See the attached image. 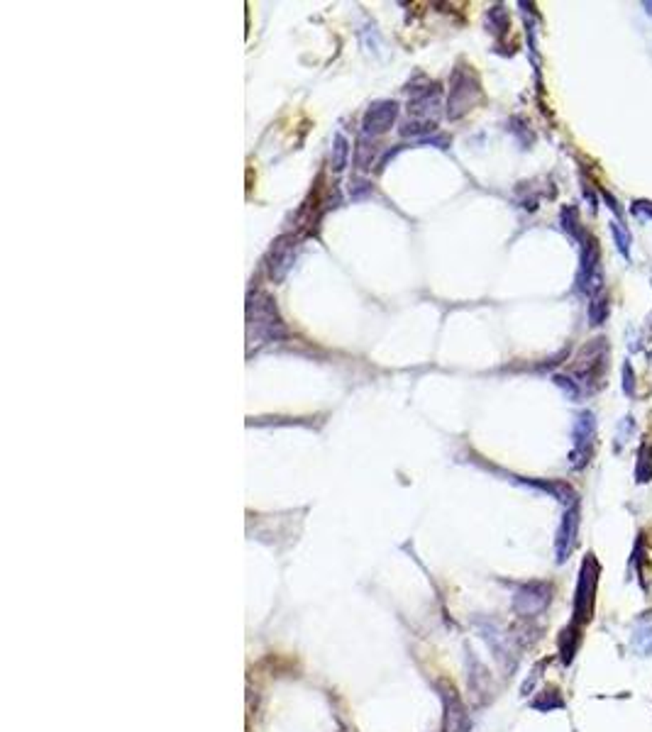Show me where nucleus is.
Returning a JSON list of instances; mask_svg holds the SVG:
<instances>
[{"instance_id": "f257e3e1", "label": "nucleus", "mask_w": 652, "mask_h": 732, "mask_svg": "<svg viewBox=\"0 0 652 732\" xmlns=\"http://www.w3.org/2000/svg\"><path fill=\"white\" fill-rule=\"evenodd\" d=\"M247 315H249V340H252V335L254 340H264V342H274L279 337H286V327L281 322L279 313H276L274 300L266 293H254L249 298Z\"/></svg>"}, {"instance_id": "f03ea898", "label": "nucleus", "mask_w": 652, "mask_h": 732, "mask_svg": "<svg viewBox=\"0 0 652 732\" xmlns=\"http://www.w3.org/2000/svg\"><path fill=\"white\" fill-rule=\"evenodd\" d=\"M396 115H399V105L394 100H377V103L369 105V110L364 113L362 120V134L364 137H379L386 129H391Z\"/></svg>"}, {"instance_id": "7ed1b4c3", "label": "nucleus", "mask_w": 652, "mask_h": 732, "mask_svg": "<svg viewBox=\"0 0 652 732\" xmlns=\"http://www.w3.org/2000/svg\"><path fill=\"white\" fill-rule=\"evenodd\" d=\"M476 93H479V86H476L474 78H471L469 73L457 71L455 78H452L450 103H447V113H450V118H460V115H464L467 110L471 108V103H474Z\"/></svg>"}, {"instance_id": "20e7f679", "label": "nucleus", "mask_w": 652, "mask_h": 732, "mask_svg": "<svg viewBox=\"0 0 652 732\" xmlns=\"http://www.w3.org/2000/svg\"><path fill=\"white\" fill-rule=\"evenodd\" d=\"M596 420L591 413H581L574 423V452H572V469L586 466L591 457V444H594Z\"/></svg>"}, {"instance_id": "39448f33", "label": "nucleus", "mask_w": 652, "mask_h": 732, "mask_svg": "<svg viewBox=\"0 0 652 732\" xmlns=\"http://www.w3.org/2000/svg\"><path fill=\"white\" fill-rule=\"evenodd\" d=\"M577 530H579V508H577V503H574L572 511L564 515L562 527H559V532H557V559L559 562H564L567 554L572 552V547H574V542H577Z\"/></svg>"}, {"instance_id": "423d86ee", "label": "nucleus", "mask_w": 652, "mask_h": 732, "mask_svg": "<svg viewBox=\"0 0 652 732\" xmlns=\"http://www.w3.org/2000/svg\"><path fill=\"white\" fill-rule=\"evenodd\" d=\"M291 262H293V249L286 247L284 242H279V247L274 249V257H271V279L281 281L284 273L289 271Z\"/></svg>"}, {"instance_id": "0eeeda50", "label": "nucleus", "mask_w": 652, "mask_h": 732, "mask_svg": "<svg viewBox=\"0 0 652 732\" xmlns=\"http://www.w3.org/2000/svg\"><path fill=\"white\" fill-rule=\"evenodd\" d=\"M611 232H613V239H616V249L623 254V259H631V235L623 230L621 220H611Z\"/></svg>"}, {"instance_id": "6e6552de", "label": "nucleus", "mask_w": 652, "mask_h": 732, "mask_svg": "<svg viewBox=\"0 0 652 732\" xmlns=\"http://www.w3.org/2000/svg\"><path fill=\"white\" fill-rule=\"evenodd\" d=\"M467 730V715L462 706L455 701V708L447 706V732H464Z\"/></svg>"}, {"instance_id": "1a4fd4ad", "label": "nucleus", "mask_w": 652, "mask_h": 732, "mask_svg": "<svg viewBox=\"0 0 652 732\" xmlns=\"http://www.w3.org/2000/svg\"><path fill=\"white\" fill-rule=\"evenodd\" d=\"M606 315H608V300H606L604 295H594V298H591V305H589L591 325H601V322L606 320Z\"/></svg>"}, {"instance_id": "9d476101", "label": "nucleus", "mask_w": 652, "mask_h": 732, "mask_svg": "<svg viewBox=\"0 0 652 732\" xmlns=\"http://www.w3.org/2000/svg\"><path fill=\"white\" fill-rule=\"evenodd\" d=\"M332 154H335V159H332L335 171H342V169H345V164H347V154H350V147H347V142H345V137H342V134H337V137H335Z\"/></svg>"}, {"instance_id": "9b49d317", "label": "nucleus", "mask_w": 652, "mask_h": 732, "mask_svg": "<svg viewBox=\"0 0 652 732\" xmlns=\"http://www.w3.org/2000/svg\"><path fill=\"white\" fill-rule=\"evenodd\" d=\"M633 212H635L637 217H642V220H652V203L637 201L635 205H633Z\"/></svg>"}, {"instance_id": "f8f14e48", "label": "nucleus", "mask_w": 652, "mask_h": 732, "mask_svg": "<svg viewBox=\"0 0 652 732\" xmlns=\"http://www.w3.org/2000/svg\"><path fill=\"white\" fill-rule=\"evenodd\" d=\"M418 127H420V125H406V127H404V134H415V132H418ZM423 127H425V129H433L435 122H428V120H423Z\"/></svg>"}, {"instance_id": "ddd939ff", "label": "nucleus", "mask_w": 652, "mask_h": 732, "mask_svg": "<svg viewBox=\"0 0 652 732\" xmlns=\"http://www.w3.org/2000/svg\"><path fill=\"white\" fill-rule=\"evenodd\" d=\"M623 376H626V383H623V386H626V393L631 396L633 393V372L628 369V364H626V369H623Z\"/></svg>"}]
</instances>
